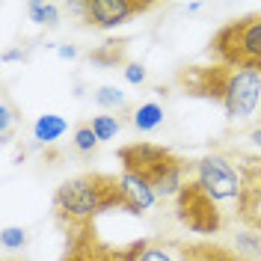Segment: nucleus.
Instances as JSON below:
<instances>
[{"label":"nucleus","mask_w":261,"mask_h":261,"mask_svg":"<svg viewBox=\"0 0 261 261\" xmlns=\"http://www.w3.org/2000/svg\"><path fill=\"white\" fill-rule=\"evenodd\" d=\"M249 140H252V143H255V146L261 148V128H255V130H252V134H249Z\"/></svg>","instance_id":"obj_25"},{"label":"nucleus","mask_w":261,"mask_h":261,"mask_svg":"<svg viewBox=\"0 0 261 261\" xmlns=\"http://www.w3.org/2000/svg\"><path fill=\"white\" fill-rule=\"evenodd\" d=\"M140 261H181L175 241H148Z\"/></svg>","instance_id":"obj_15"},{"label":"nucleus","mask_w":261,"mask_h":261,"mask_svg":"<svg viewBox=\"0 0 261 261\" xmlns=\"http://www.w3.org/2000/svg\"><path fill=\"white\" fill-rule=\"evenodd\" d=\"M27 15L36 24H45V27H57L60 24V6L57 3H27Z\"/></svg>","instance_id":"obj_16"},{"label":"nucleus","mask_w":261,"mask_h":261,"mask_svg":"<svg viewBox=\"0 0 261 261\" xmlns=\"http://www.w3.org/2000/svg\"><path fill=\"white\" fill-rule=\"evenodd\" d=\"M125 81L130 86H143L146 83V65L143 63H128L125 65Z\"/></svg>","instance_id":"obj_22"},{"label":"nucleus","mask_w":261,"mask_h":261,"mask_svg":"<svg viewBox=\"0 0 261 261\" xmlns=\"http://www.w3.org/2000/svg\"><path fill=\"white\" fill-rule=\"evenodd\" d=\"M54 220L65 238L77 234L83 228L95 226V220L107 211H125V190L122 178L110 172H81L74 178L63 181L54 193Z\"/></svg>","instance_id":"obj_1"},{"label":"nucleus","mask_w":261,"mask_h":261,"mask_svg":"<svg viewBox=\"0 0 261 261\" xmlns=\"http://www.w3.org/2000/svg\"><path fill=\"white\" fill-rule=\"evenodd\" d=\"M0 244H3V249H24L27 246V231L15 226H6L3 234H0Z\"/></svg>","instance_id":"obj_21"},{"label":"nucleus","mask_w":261,"mask_h":261,"mask_svg":"<svg viewBox=\"0 0 261 261\" xmlns=\"http://www.w3.org/2000/svg\"><path fill=\"white\" fill-rule=\"evenodd\" d=\"M119 178H122V190H125V202H128V208H125V211H128V214L140 217V214H146L148 208L154 205L158 193H154V190H151L143 178L128 175V172H122Z\"/></svg>","instance_id":"obj_11"},{"label":"nucleus","mask_w":261,"mask_h":261,"mask_svg":"<svg viewBox=\"0 0 261 261\" xmlns=\"http://www.w3.org/2000/svg\"><path fill=\"white\" fill-rule=\"evenodd\" d=\"M255 261H261V258H255Z\"/></svg>","instance_id":"obj_28"},{"label":"nucleus","mask_w":261,"mask_h":261,"mask_svg":"<svg viewBox=\"0 0 261 261\" xmlns=\"http://www.w3.org/2000/svg\"><path fill=\"white\" fill-rule=\"evenodd\" d=\"M92 130H95V137L104 143V140H113L116 134L122 130V119H116L110 113H101V116H92Z\"/></svg>","instance_id":"obj_18"},{"label":"nucleus","mask_w":261,"mask_h":261,"mask_svg":"<svg viewBox=\"0 0 261 261\" xmlns=\"http://www.w3.org/2000/svg\"><path fill=\"white\" fill-rule=\"evenodd\" d=\"M12 122H15V110H12L9 98L3 95V101H0V137H3V143H12Z\"/></svg>","instance_id":"obj_20"},{"label":"nucleus","mask_w":261,"mask_h":261,"mask_svg":"<svg viewBox=\"0 0 261 261\" xmlns=\"http://www.w3.org/2000/svg\"><path fill=\"white\" fill-rule=\"evenodd\" d=\"M18 57L24 60V54H21V50H6V54H3V63H9V60H18Z\"/></svg>","instance_id":"obj_24"},{"label":"nucleus","mask_w":261,"mask_h":261,"mask_svg":"<svg viewBox=\"0 0 261 261\" xmlns=\"http://www.w3.org/2000/svg\"><path fill=\"white\" fill-rule=\"evenodd\" d=\"M205 54L214 63H226L241 71L261 74V12L231 18L217 27Z\"/></svg>","instance_id":"obj_3"},{"label":"nucleus","mask_w":261,"mask_h":261,"mask_svg":"<svg viewBox=\"0 0 261 261\" xmlns=\"http://www.w3.org/2000/svg\"><path fill=\"white\" fill-rule=\"evenodd\" d=\"M238 74H241V68H231L226 63H190L181 65L172 81H175L181 95L205 98V101L226 107L228 98H231V89L238 83Z\"/></svg>","instance_id":"obj_4"},{"label":"nucleus","mask_w":261,"mask_h":261,"mask_svg":"<svg viewBox=\"0 0 261 261\" xmlns=\"http://www.w3.org/2000/svg\"><path fill=\"white\" fill-rule=\"evenodd\" d=\"M3 261H12V258H3Z\"/></svg>","instance_id":"obj_26"},{"label":"nucleus","mask_w":261,"mask_h":261,"mask_svg":"<svg viewBox=\"0 0 261 261\" xmlns=\"http://www.w3.org/2000/svg\"><path fill=\"white\" fill-rule=\"evenodd\" d=\"M116 158L122 163V172L143 178L158 193V199L178 196V190L190 181V172L196 175V161H187L178 151L158 143H146V140L119 146Z\"/></svg>","instance_id":"obj_2"},{"label":"nucleus","mask_w":261,"mask_h":261,"mask_svg":"<svg viewBox=\"0 0 261 261\" xmlns=\"http://www.w3.org/2000/svg\"><path fill=\"white\" fill-rule=\"evenodd\" d=\"M158 3L151 0H81L71 3V9L81 15L83 27L92 30H113L119 24H128L134 18L151 12Z\"/></svg>","instance_id":"obj_7"},{"label":"nucleus","mask_w":261,"mask_h":261,"mask_svg":"<svg viewBox=\"0 0 261 261\" xmlns=\"http://www.w3.org/2000/svg\"><path fill=\"white\" fill-rule=\"evenodd\" d=\"M65 130H68V122H65L63 116H57V113H45V116H39V119L33 122V137H36L42 146L57 143Z\"/></svg>","instance_id":"obj_12"},{"label":"nucleus","mask_w":261,"mask_h":261,"mask_svg":"<svg viewBox=\"0 0 261 261\" xmlns=\"http://www.w3.org/2000/svg\"><path fill=\"white\" fill-rule=\"evenodd\" d=\"M181 261H249L234 246L217 244V241H175Z\"/></svg>","instance_id":"obj_9"},{"label":"nucleus","mask_w":261,"mask_h":261,"mask_svg":"<svg viewBox=\"0 0 261 261\" xmlns=\"http://www.w3.org/2000/svg\"><path fill=\"white\" fill-rule=\"evenodd\" d=\"M71 143H74V151L77 154H92L101 140L95 137V130H92L89 122H81V125H74V140Z\"/></svg>","instance_id":"obj_17"},{"label":"nucleus","mask_w":261,"mask_h":261,"mask_svg":"<svg viewBox=\"0 0 261 261\" xmlns=\"http://www.w3.org/2000/svg\"><path fill=\"white\" fill-rule=\"evenodd\" d=\"M134 128L137 130H154L158 125L163 122V107L158 101H146V104H140L137 110H134Z\"/></svg>","instance_id":"obj_14"},{"label":"nucleus","mask_w":261,"mask_h":261,"mask_svg":"<svg viewBox=\"0 0 261 261\" xmlns=\"http://www.w3.org/2000/svg\"><path fill=\"white\" fill-rule=\"evenodd\" d=\"M217 202L238 199L241 193V169L231 166L226 154H205L196 161V175H193Z\"/></svg>","instance_id":"obj_8"},{"label":"nucleus","mask_w":261,"mask_h":261,"mask_svg":"<svg viewBox=\"0 0 261 261\" xmlns=\"http://www.w3.org/2000/svg\"><path fill=\"white\" fill-rule=\"evenodd\" d=\"M125 50H128V42H125V39H116V42L110 39V42H104L101 48L89 50V60L98 63V65H116V63H125Z\"/></svg>","instance_id":"obj_13"},{"label":"nucleus","mask_w":261,"mask_h":261,"mask_svg":"<svg viewBox=\"0 0 261 261\" xmlns=\"http://www.w3.org/2000/svg\"><path fill=\"white\" fill-rule=\"evenodd\" d=\"M234 220L246 231H258L261 234V190L241 184V193L234 199Z\"/></svg>","instance_id":"obj_10"},{"label":"nucleus","mask_w":261,"mask_h":261,"mask_svg":"<svg viewBox=\"0 0 261 261\" xmlns=\"http://www.w3.org/2000/svg\"><path fill=\"white\" fill-rule=\"evenodd\" d=\"M57 54H60L63 60H71V57H77V50L71 48V45H68V48H65V45H63V48H57Z\"/></svg>","instance_id":"obj_23"},{"label":"nucleus","mask_w":261,"mask_h":261,"mask_svg":"<svg viewBox=\"0 0 261 261\" xmlns=\"http://www.w3.org/2000/svg\"><path fill=\"white\" fill-rule=\"evenodd\" d=\"M146 244L148 238L130 241L125 246H113L107 241H101L95 226H89L77 234H71V238H65V249L60 261H140Z\"/></svg>","instance_id":"obj_6"},{"label":"nucleus","mask_w":261,"mask_h":261,"mask_svg":"<svg viewBox=\"0 0 261 261\" xmlns=\"http://www.w3.org/2000/svg\"><path fill=\"white\" fill-rule=\"evenodd\" d=\"M175 220L193 234H217L226 228L220 202L196 178H190L175 196Z\"/></svg>","instance_id":"obj_5"},{"label":"nucleus","mask_w":261,"mask_h":261,"mask_svg":"<svg viewBox=\"0 0 261 261\" xmlns=\"http://www.w3.org/2000/svg\"><path fill=\"white\" fill-rule=\"evenodd\" d=\"M95 104L104 107V110H122L128 104V98H125L122 89H116V86H101L95 92Z\"/></svg>","instance_id":"obj_19"},{"label":"nucleus","mask_w":261,"mask_h":261,"mask_svg":"<svg viewBox=\"0 0 261 261\" xmlns=\"http://www.w3.org/2000/svg\"><path fill=\"white\" fill-rule=\"evenodd\" d=\"M258 258H261V252H258Z\"/></svg>","instance_id":"obj_27"}]
</instances>
